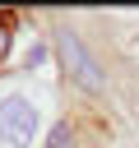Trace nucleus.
I'll return each mask as SVG.
<instances>
[{
  "label": "nucleus",
  "instance_id": "4",
  "mask_svg": "<svg viewBox=\"0 0 139 148\" xmlns=\"http://www.w3.org/2000/svg\"><path fill=\"white\" fill-rule=\"evenodd\" d=\"M42 60H46V46H42V42H37V46H32V51H28V69H32V65H42Z\"/></svg>",
  "mask_w": 139,
  "mask_h": 148
},
{
  "label": "nucleus",
  "instance_id": "2",
  "mask_svg": "<svg viewBox=\"0 0 139 148\" xmlns=\"http://www.w3.org/2000/svg\"><path fill=\"white\" fill-rule=\"evenodd\" d=\"M60 56H65V69L74 74V83H79V88H88V92H102V74H97L93 56L83 51V42H79L74 32H60Z\"/></svg>",
  "mask_w": 139,
  "mask_h": 148
},
{
  "label": "nucleus",
  "instance_id": "5",
  "mask_svg": "<svg viewBox=\"0 0 139 148\" xmlns=\"http://www.w3.org/2000/svg\"><path fill=\"white\" fill-rule=\"evenodd\" d=\"M5 51H9V23L0 18V56H5Z\"/></svg>",
  "mask_w": 139,
  "mask_h": 148
},
{
  "label": "nucleus",
  "instance_id": "3",
  "mask_svg": "<svg viewBox=\"0 0 139 148\" xmlns=\"http://www.w3.org/2000/svg\"><path fill=\"white\" fill-rule=\"evenodd\" d=\"M46 148H70V125H56L51 130V143Z\"/></svg>",
  "mask_w": 139,
  "mask_h": 148
},
{
  "label": "nucleus",
  "instance_id": "1",
  "mask_svg": "<svg viewBox=\"0 0 139 148\" xmlns=\"http://www.w3.org/2000/svg\"><path fill=\"white\" fill-rule=\"evenodd\" d=\"M37 125H42V116H37V106H32L28 97L9 92V97L0 102V139H5L9 148H32Z\"/></svg>",
  "mask_w": 139,
  "mask_h": 148
}]
</instances>
